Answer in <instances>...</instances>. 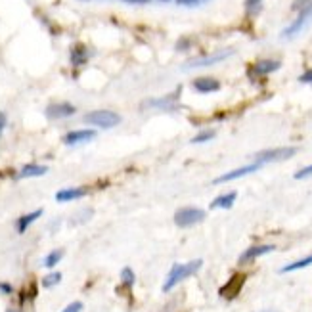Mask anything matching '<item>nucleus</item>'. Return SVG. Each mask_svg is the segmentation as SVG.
Here are the masks:
<instances>
[{"label": "nucleus", "mask_w": 312, "mask_h": 312, "mask_svg": "<svg viewBox=\"0 0 312 312\" xmlns=\"http://www.w3.org/2000/svg\"><path fill=\"white\" fill-rule=\"evenodd\" d=\"M201 266H203V261H201V259L190 261V262H186V264H174L173 268H171V272H169L165 283H163V291H165V293L171 291L174 285H178L180 282H184L186 278L194 276Z\"/></svg>", "instance_id": "f257e3e1"}, {"label": "nucleus", "mask_w": 312, "mask_h": 312, "mask_svg": "<svg viewBox=\"0 0 312 312\" xmlns=\"http://www.w3.org/2000/svg\"><path fill=\"white\" fill-rule=\"evenodd\" d=\"M85 123L98 127V129H113L121 123V117L109 109H96V111H90L85 115Z\"/></svg>", "instance_id": "f03ea898"}, {"label": "nucleus", "mask_w": 312, "mask_h": 312, "mask_svg": "<svg viewBox=\"0 0 312 312\" xmlns=\"http://www.w3.org/2000/svg\"><path fill=\"white\" fill-rule=\"evenodd\" d=\"M310 23H312V4L308 8H305L303 12H299L297 19L291 23V25H287V27L282 31L280 36H282L283 40H291V38H295L297 35H301Z\"/></svg>", "instance_id": "7ed1b4c3"}, {"label": "nucleus", "mask_w": 312, "mask_h": 312, "mask_svg": "<svg viewBox=\"0 0 312 312\" xmlns=\"http://www.w3.org/2000/svg\"><path fill=\"white\" fill-rule=\"evenodd\" d=\"M201 220H205V211L197 207H182L174 213V224L180 228H190L194 224H199Z\"/></svg>", "instance_id": "20e7f679"}, {"label": "nucleus", "mask_w": 312, "mask_h": 312, "mask_svg": "<svg viewBox=\"0 0 312 312\" xmlns=\"http://www.w3.org/2000/svg\"><path fill=\"white\" fill-rule=\"evenodd\" d=\"M295 153H297V148H270V150L255 153V161H259L262 165L264 163H278V161L291 159Z\"/></svg>", "instance_id": "39448f33"}, {"label": "nucleus", "mask_w": 312, "mask_h": 312, "mask_svg": "<svg viewBox=\"0 0 312 312\" xmlns=\"http://www.w3.org/2000/svg\"><path fill=\"white\" fill-rule=\"evenodd\" d=\"M245 274H234L228 282L220 287V297H224L226 301H232V299H236L238 295H240L241 287H243V283H245Z\"/></svg>", "instance_id": "423d86ee"}, {"label": "nucleus", "mask_w": 312, "mask_h": 312, "mask_svg": "<svg viewBox=\"0 0 312 312\" xmlns=\"http://www.w3.org/2000/svg\"><path fill=\"white\" fill-rule=\"evenodd\" d=\"M262 167V163H259V161H255V163H249V165H243V167L240 169H234V171H230V173L222 174V176H218V178H215L213 180V184H224V182H230V180H236V178H241V176H247V174L251 173H257L259 169Z\"/></svg>", "instance_id": "0eeeda50"}, {"label": "nucleus", "mask_w": 312, "mask_h": 312, "mask_svg": "<svg viewBox=\"0 0 312 312\" xmlns=\"http://www.w3.org/2000/svg\"><path fill=\"white\" fill-rule=\"evenodd\" d=\"M234 54V50H222L217 52L213 56H205V58H197V59H190L186 64V69H192V67H207V66H215L218 61H224L226 58H230Z\"/></svg>", "instance_id": "6e6552de"}, {"label": "nucleus", "mask_w": 312, "mask_h": 312, "mask_svg": "<svg viewBox=\"0 0 312 312\" xmlns=\"http://www.w3.org/2000/svg\"><path fill=\"white\" fill-rule=\"evenodd\" d=\"M276 249V245H272V243H259V245H251L249 249H245L240 257V264H245V262H251L255 259H259L262 255H268L272 253Z\"/></svg>", "instance_id": "1a4fd4ad"}, {"label": "nucleus", "mask_w": 312, "mask_h": 312, "mask_svg": "<svg viewBox=\"0 0 312 312\" xmlns=\"http://www.w3.org/2000/svg\"><path fill=\"white\" fill-rule=\"evenodd\" d=\"M75 113V106L67 102H58V103H50L46 108V117L48 119H66V117H71Z\"/></svg>", "instance_id": "9d476101"}, {"label": "nucleus", "mask_w": 312, "mask_h": 312, "mask_svg": "<svg viewBox=\"0 0 312 312\" xmlns=\"http://www.w3.org/2000/svg\"><path fill=\"white\" fill-rule=\"evenodd\" d=\"M94 136H96V132L88 131V129H85V131H71L64 136V144L71 145L73 148V145L87 144V142H90V140H94Z\"/></svg>", "instance_id": "9b49d317"}, {"label": "nucleus", "mask_w": 312, "mask_h": 312, "mask_svg": "<svg viewBox=\"0 0 312 312\" xmlns=\"http://www.w3.org/2000/svg\"><path fill=\"white\" fill-rule=\"evenodd\" d=\"M194 88L201 94H209V92H217L220 90V82L213 77H199V79L194 80Z\"/></svg>", "instance_id": "f8f14e48"}, {"label": "nucleus", "mask_w": 312, "mask_h": 312, "mask_svg": "<svg viewBox=\"0 0 312 312\" xmlns=\"http://www.w3.org/2000/svg\"><path fill=\"white\" fill-rule=\"evenodd\" d=\"M282 67V64L278 59H261L253 66L251 71H255L257 75H268V73H274Z\"/></svg>", "instance_id": "ddd939ff"}, {"label": "nucleus", "mask_w": 312, "mask_h": 312, "mask_svg": "<svg viewBox=\"0 0 312 312\" xmlns=\"http://www.w3.org/2000/svg\"><path fill=\"white\" fill-rule=\"evenodd\" d=\"M40 217H43V209H36V211H33V213H27V215L19 217V218H17V222H15L17 232L23 234L31 224H33V222H35V220H38Z\"/></svg>", "instance_id": "4468645a"}, {"label": "nucleus", "mask_w": 312, "mask_h": 312, "mask_svg": "<svg viewBox=\"0 0 312 312\" xmlns=\"http://www.w3.org/2000/svg\"><path fill=\"white\" fill-rule=\"evenodd\" d=\"M87 196V190L85 188H67V190H59L56 194V199L59 203H66V201H73V199H79V197Z\"/></svg>", "instance_id": "2eb2a0df"}, {"label": "nucleus", "mask_w": 312, "mask_h": 312, "mask_svg": "<svg viewBox=\"0 0 312 312\" xmlns=\"http://www.w3.org/2000/svg\"><path fill=\"white\" fill-rule=\"evenodd\" d=\"M236 197H238L236 192L222 194V196L215 197V199L211 201V209H232V205L236 203Z\"/></svg>", "instance_id": "dca6fc26"}, {"label": "nucleus", "mask_w": 312, "mask_h": 312, "mask_svg": "<svg viewBox=\"0 0 312 312\" xmlns=\"http://www.w3.org/2000/svg\"><path fill=\"white\" fill-rule=\"evenodd\" d=\"M48 169L44 165H36V163H27L25 167L19 171V178H35V176H43L46 174Z\"/></svg>", "instance_id": "f3484780"}, {"label": "nucleus", "mask_w": 312, "mask_h": 312, "mask_svg": "<svg viewBox=\"0 0 312 312\" xmlns=\"http://www.w3.org/2000/svg\"><path fill=\"white\" fill-rule=\"evenodd\" d=\"M312 264V255H308V257H303V259H299V261L295 262H289V264H285V266H282V274H287V272H295V270H303L306 268V266H310Z\"/></svg>", "instance_id": "a211bd4d"}, {"label": "nucleus", "mask_w": 312, "mask_h": 312, "mask_svg": "<svg viewBox=\"0 0 312 312\" xmlns=\"http://www.w3.org/2000/svg\"><path fill=\"white\" fill-rule=\"evenodd\" d=\"M87 59H88L87 48L82 44H77L71 50V64L73 66H82V64H87Z\"/></svg>", "instance_id": "6ab92c4d"}, {"label": "nucleus", "mask_w": 312, "mask_h": 312, "mask_svg": "<svg viewBox=\"0 0 312 312\" xmlns=\"http://www.w3.org/2000/svg\"><path fill=\"white\" fill-rule=\"evenodd\" d=\"M61 259H64V249H54V251H50V253L44 257L43 264L46 266V268H54Z\"/></svg>", "instance_id": "aec40b11"}, {"label": "nucleus", "mask_w": 312, "mask_h": 312, "mask_svg": "<svg viewBox=\"0 0 312 312\" xmlns=\"http://www.w3.org/2000/svg\"><path fill=\"white\" fill-rule=\"evenodd\" d=\"M134 282H136V276H134L132 268L124 266V268L121 270V283H123L124 287H132V285H134Z\"/></svg>", "instance_id": "412c9836"}, {"label": "nucleus", "mask_w": 312, "mask_h": 312, "mask_svg": "<svg viewBox=\"0 0 312 312\" xmlns=\"http://www.w3.org/2000/svg\"><path fill=\"white\" fill-rule=\"evenodd\" d=\"M59 282H61V274H59V272H50V274H46V276L43 278V287L50 289L54 285H58Z\"/></svg>", "instance_id": "4be33fe9"}, {"label": "nucleus", "mask_w": 312, "mask_h": 312, "mask_svg": "<svg viewBox=\"0 0 312 312\" xmlns=\"http://www.w3.org/2000/svg\"><path fill=\"white\" fill-rule=\"evenodd\" d=\"M213 138H215V131H203L192 138V144H203V142H209Z\"/></svg>", "instance_id": "5701e85b"}, {"label": "nucleus", "mask_w": 312, "mask_h": 312, "mask_svg": "<svg viewBox=\"0 0 312 312\" xmlns=\"http://www.w3.org/2000/svg\"><path fill=\"white\" fill-rule=\"evenodd\" d=\"M312 176V165H306V167L299 169L295 173V180H305V178H310Z\"/></svg>", "instance_id": "b1692460"}, {"label": "nucleus", "mask_w": 312, "mask_h": 312, "mask_svg": "<svg viewBox=\"0 0 312 312\" xmlns=\"http://www.w3.org/2000/svg\"><path fill=\"white\" fill-rule=\"evenodd\" d=\"M261 2L262 0H245V8L249 14H255L259 8H261Z\"/></svg>", "instance_id": "393cba45"}, {"label": "nucleus", "mask_w": 312, "mask_h": 312, "mask_svg": "<svg viewBox=\"0 0 312 312\" xmlns=\"http://www.w3.org/2000/svg\"><path fill=\"white\" fill-rule=\"evenodd\" d=\"M312 2L310 0H295V2H293V10H295V12H303V10H305V8H308L310 6Z\"/></svg>", "instance_id": "a878e982"}, {"label": "nucleus", "mask_w": 312, "mask_h": 312, "mask_svg": "<svg viewBox=\"0 0 312 312\" xmlns=\"http://www.w3.org/2000/svg\"><path fill=\"white\" fill-rule=\"evenodd\" d=\"M61 312H82V303L80 301H73L71 305H67Z\"/></svg>", "instance_id": "bb28decb"}, {"label": "nucleus", "mask_w": 312, "mask_h": 312, "mask_svg": "<svg viewBox=\"0 0 312 312\" xmlns=\"http://www.w3.org/2000/svg\"><path fill=\"white\" fill-rule=\"evenodd\" d=\"M299 82H305V85H312V69H306L301 77H299Z\"/></svg>", "instance_id": "cd10ccee"}, {"label": "nucleus", "mask_w": 312, "mask_h": 312, "mask_svg": "<svg viewBox=\"0 0 312 312\" xmlns=\"http://www.w3.org/2000/svg\"><path fill=\"white\" fill-rule=\"evenodd\" d=\"M0 293H4V295H12V293H14V287H12L8 282H0Z\"/></svg>", "instance_id": "c85d7f7f"}, {"label": "nucleus", "mask_w": 312, "mask_h": 312, "mask_svg": "<svg viewBox=\"0 0 312 312\" xmlns=\"http://www.w3.org/2000/svg\"><path fill=\"white\" fill-rule=\"evenodd\" d=\"M201 2H205V0H176V4H180V6H197Z\"/></svg>", "instance_id": "c756f323"}, {"label": "nucleus", "mask_w": 312, "mask_h": 312, "mask_svg": "<svg viewBox=\"0 0 312 312\" xmlns=\"http://www.w3.org/2000/svg\"><path fill=\"white\" fill-rule=\"evenodd\" d=\"M190 44L192 43H190L188 38H182L180 43L176 44V50H186V48H190Z\"/></svg>", "instance_id": "7c9ffc66"}, {"label": "nucleus", "mask_w": 312, "mask_h": 312, "mask_svg": "<svg viewBox=\"0 0 312 312\" xmlns=\"http://www.w3.org/2000/svg\"><path fill=\"white\" fill-rule=\"evenodd\" d=\"M4 127H6V115L0 111V134H2V131H4Z\"/></svg>", "instance_id": "2f4dec72"}, {"label": "nucleus", "mask_w": 312, "mask_h": 312, "mask_svg": "<svg viewBox=\"0 0 312 312\" xmlns=\"http://www.w3.org/2000/svg\"><path fill=\"white\" fill-rule=\"evenodd\" d=\"M124 2H129V4H148L150 0H124Z\"/></svg>", "instance_id": "473e14b6"}, {"label": "nucleus", "mask_w": 312, "mask_h": 312, "mask_svg": "<svg viewBox=\"0 0 312 312\" xmlns=\"http://www.w3.org/2000/svg\"><path fill=\"white\" fill-rule=\"evenodd\" d=\"M261 312H276V310H270V308H264V310H261Z\"/></svg>", "instance_id": "72a5a7b5"}, {"label": "nucleus", "mask_w": 312, "mask_h": 312, "mask_svg": "<svg viewBox=\"0 0 312 312\" xmlns=\"http://www.w3.org/2000/svg\"><path fill=\"white\" fill-rule=\"evenodd\" d=\"M8 312H19V310H14V308H10V310H8Z\"/></svg>", "instance_id": "f704fd0d"}, {"label": "nucleus", "mask_w": 312, "mask_h": 312, "mask_svg": "<svg viewBox=\"0 0 312 312\" xmlns=\"http://www.w3.org/2000/svg\"><path fill=\"white\" fill-rule=\"evenodd\" d=\"M159 2H169V0H159Z\"/></svg>", "instance_id": "c9c22d12"}]
</instances>
